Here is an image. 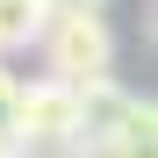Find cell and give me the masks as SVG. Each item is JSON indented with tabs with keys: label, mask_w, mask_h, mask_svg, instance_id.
Instances as JSON below:
<instances>
[{
	"label": "cell",
	"mask_w": 158,
	"mask_h": 158,
	"mask_svg": "<svg viewBox=\"0 0 158 158\" xmlns=\"http://www.w3.org/2000/svg\"><path fill=\"white\" fill-rule=\"evenodd\" d=\"M36 50H43L50 79H72V86L115 72V29H108L101 7H86V0H58L50 22H43V36H36Z\"/></svg>",
	"instance_id": "cell-1"
},
{
	"label": "cell",
	"mask_w": 158,
	"mask_h": 158,
	"mask_svg": "<svg viewBox=\"0 0 158 158\" xmlns=\"http://www.w3.org/2000/svg\"><path fill=\"white\" fill-rule=\"evenodd\" d=\"M72 115H79V86L72 79H36V86H15V144L22 151H72Z\"/></svg>",
	"instance_id": "cell-2"
},
{
	"label": "cell",
	"mask_w": 158,
	"mask_h": 158,
	"mask_svg": "<svg viewBox=\"0 0 158 158\" xmlns=\"http://www.w3.org/2000/svg\"><path fill=\"white\" fill-rule=\"evenodd\" d=\"M144 108V94H129L115 72H101V79H79V115H72V158H101L129 122H137Z\"/></svg>",
	"instance_id": "cell-3"
},
{
	"label": "cell",
	"mask_w": 158,
	"mask_h": 158,
	"mask_svg": "<svg viewBox=\"0 0 158 158\" xmlns=\"http://www.w3.org/2000/svg\"><path fill=\"white\" fill-rule=\"evenodd\" d=\"M58 0H0V58H15V50H29L43 36V22Z\"/></svg>",
	"instance_id": "cell-4"
},
{
	"label": "cell",
	"mask_w": 158,
	"mask_h": 158,
	"mask_svg": "<svg viewBox=\"0 0 158 158\" xmlns=\"http://www.w3.org/2000/svg\"><path fill=\"white\" fill-rule=\"evenodd\" d=\"M101 158H158V108H151V101L137 108V122H129V129H122V137L101 151Z\"/></svg>",
	"instance_id": "cell-5"
},
{
	"label": "cell",
	"mask_w": 158,
	"mask_h": 158,
	"mask_svg": "<svg viewBox=\"0 0 158 158\" xmlns=\"http://www.w3.org/2000/svg\"><path fill=\"white\" fill-rule=\"evenodd\" d=\"M15 86L22 79L7 72V58H0V144H15Z\"/></svg>",
	"instance_id": "cell-6"
}]
</instances>
